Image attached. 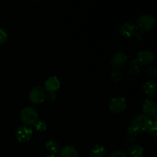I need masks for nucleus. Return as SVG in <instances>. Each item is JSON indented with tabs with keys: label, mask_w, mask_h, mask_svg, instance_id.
I'll return each instance as SVG.
<instances>
[{
	"label": "nucleus",
	"mask_w": 157,
	"mask_h": 157,
	"mask_svg": "<svg viewBox=\"0 0 157 157\" xmlns=\"http://www.w3.org/2000/svg\"><path fill=\"white\" fill-rule=\"evenodd\" d=\"M152 123V120L144 113L136 114L131 120L130 127L137 132V133H144L148 131Z\"/></svg>",
	"instance_id": "1"
},
{
	"label": "nucleus",
	"mask_w": 157,
	"mask_h": 157,
	"mask_svg": "<svg viewBox=\"0 0 157 157\" xmlns=\"http://www.w3.org/2000/svg\"><path fill=\"white\" fill-rule=\"evenodd\" d=\"M20 118L26 126L35 125L38 120V113L34 107L26 106L20 111Z\"/></svg>",
	"instance_id": "2"
},
{
	"label": "nucleus",
	"mask_w": 157,
	"mask_h": 157,
	"mask_svg": "<svg viewBox=\"0 0 157 157\" xmlns=\"http://www.w3.org/2000/svg\"><path fill=\"white\" fill-rule=\"evenodd\" d=\"M155 18L153 15L150 14H142L138 17L136 20V27L138 29L143 31H149L153 29L155 25Z\"/></svg>",
	"instance_id": "3"
},
{
	"label": "nucleus",
	"mask_w": 157,
	"mask_h": 157,
	"mask_svg": "<svg viewBox=\"0 0 157 157\" xmlns=\"http://www.w3.org/2000/svg\"><path fill=\"white\" fill-rule=\"evenodd\" d=\"M46 90L41 86L34 87L29 93V100L35 104L43 102L46 98Z\"/></svg>",
	"instance_id": "4"
},
{
	"label": "nucleus",
	"mask_w": 157,
	"mask_h": 157,
	"mask_svg": "<svg viewBox=\"0 0 157 157\" xmlns=\"http://www.w3.org/2000/svg\"><path fill=\"white\" fill-rule=\"evenodd\" d=\"M127 107V101L122 96L115 97L109 101V108L112 112L119 113L125 110Z\"/></svg>",
	"instance_id": "5"
},
{
	"label": "nucleus",
	"mask_w": 157,
	"mask_h": 157,
	"mask_svg": "<svg viewBox=\"0 0 157 157\" xmlns=\"http://www.w3.org/2000/svg\"><path fill=\"white\" fill-rule=\"evenodd\" d=\"M142 111L144 115L147 117H153L154 120L156 119L157 104L154 101L151 99H147L142 104Z\"/></svg>",
	"instance_id": "6"
},
{
	"label": "nucleus",
	"mask_w": 157,
	"mask_h": 157,
	"mask_svg": "<svg viewBox=\"0 0 157 157\" xmlns=\"http://www.w3.org/2000/svg\"><path fill=\"white\" fill-rule=\"evenodd\" d=\"M33 134V130L30 127L26 125L21 126L17 129L15 132V137L19 142H27L32 137Z\"/></svg>",
	"instance_id": "7"
},
{
	"label": "nucleus",
	"mask_w": 157,
	"mask_h": 157,
	"mask_svg": "<svg viewBox=\"0 0 157 157\" xmlns=\"http://www.w3.org/2000/svg\"><path fill=\"white\" fill-rule=\"evenodd\" d=\"M136 60L140 64L149 65L154 61L155 55L153 52L150 50H142L137 53Z\"/></svg>",
	"instance_id": "8"
},
{
	"label": "nucleus",
	"mask_w": 157,
	"mask_h": 157,
	"mask_svg": "<svg viewBox=\"0 0 157 157\" xmlns=\"http://www.w3.org/2000/svg\"><path fill=\"white\" fill-rule=\"evenodd\" d=\"M127 60V56L124 52H117L114 53L110 60V64L114 69H118L122 67Z\"/></svg>",
	"instance_id": "9"
},
{
	"label": "nucleus",
	"mask_w": 157,
	"mask_h": 157,
	"mask_svg": "<svg viewBox=\"0 0 157 157\" xmlns=\"http://www.w3.org/2000/svg\"><path fill=\"white\" fill-rule=\"evenodd\" d=\"M135 30H136V25L132 22L127 21L120 28V34L124 38H130L134 35Z\"/></svg>",
	"instance_id": "10"
},
{
	"label": "nucleus",
	"mask_w": 157,
	"mask_h": 157,
	"mask_svg": "<svg viewBox=\"0 0 157 157\" xmlns=\"http://www.w3.org/2000/svg\"><path fill=\"white\" fill-rule=\"evenodd\" d=\"M61 82L56 76L49 77L44 82L46 90L48 92H55L60 88Z\"/></svg>",
	"instance_id": "11"
},
{
	"label": "nucleus",
	"mask_w": 157,
	"mask_h": 157,
	"mask_svg": "<svg viewBox=\"0 0 157 157\" xmlns=\"http://www.w3.org/2000/svg\"><path fill=\"white\" fill-rule=\"evenodd\" d=\"M127 155L128 157H144V149L139 144H132L127 150Z\"/></svg>",
	"instance_id": "12"
},
{
	"label": "nucleus",
	"mask_w": 157,
	"mask_h": 157,
	"mask_svg": "<svg viewBox=\"0 0 157 157\" xmlns=\"http://www.w3.org/2000/svg\"><path fill=\"white\" fill-rule=\"evenodd\" d=\"M61 157H78V152L75 147L67 145L63 147L60 150Z\"/></svg>",
	"instance_id": "13"
},
{
	"label": "nucleus",
	"mask_w": 157,
	"mask_h": 157,
	"mask_svg": "<svg viewBox=\"0 0 157 157\" xmlns=\"http://www.w3.org/2000/svg\"><path fill=\"white\" fill-rule=\"evenodd\" d=\"M144 91L147 96L153 98L156 94V84L154 81H148L144 84Z\"/></svg>",
	"instance_id": "14"
},
{
	"label": "nucleus",
	"mask_w": 157,
	"mask_h": 157,
	"mask_svg": "<svg viewBox=\"0 0 157 157\" xmlns=\"http://www.w3.org/2000/svg\"><path fill=\"white\" fill-rule=\"evenodd\" d=\"M90 157H106V149L102 145H95L90 150Z\"/></svg>",
	"instance_id": "15"
},
{
	"label": "nucleus",
	"mask_w": 157,
	"mask_h": 157,
	"mask_svg": "<svg viewBox=\"0 0 157 157\" xmlns=\"http://www.w3.org/2000/svg\"><path fill=\"white\" fill-rule=\"evenodd\" d=\"M45 147L52 154L58 153L60 150L59 144L56 140H48L45 144Z\"/></svg>",
	"instance_id": "16"
},
{
	"label": "nucleus",
	"mask_w": 157,
	"mask_h": 157,
	"mask_svg": "<svg viewBox=\"0 0 157 157\" xmlns=\"http://www.w3.org/2000/svg\"><path fill=\"white\" fill-rule=\"evenodd\" d=\"M140 71V64L136 59L132 60L128 66V71L130 75H136Z\"/></svg>",
	"instance_id": "17"
},
{
	"label": "nucleus",
	"mask_w": 157,
	"mask_h": 157,
	"mask_svg": "<svg viewBox=\"0 0 157 157\" xmlns=\"http://www.w3.org/2000/svg\"><path fill=\"white\" fill-rule=\"evenodd\" d=\"M110 77H111V79L113 80V81L119 82V81H121L123 78L122 72L120 70H118V69H114V70L111 72Z\"/></svg>",
	"instance_id": "18"
},
{
	"label": "nucleus",
	"mask_w": 157,
	"mask_h": 157,
	"mask_svg": "<svg viewBox=\"0 0 157 157\" xmlns=\"http://www.w3.org/2000/svg\"><path fill=\"white\" fill-rule=\"evenodd\" d=\"M35 127L38 131H44L47 129V124L43 120H38V121L35 123Z\"/></svg>",
	"instance_id": "19"
},
{
	"label": "nucleus",
	"mask_w": 157,
	"mask_h": 157,
	"mask_svg": "<svg viewBox=\"0 0 157 157\" xmlns=\"http://www.w3.org/2000/svg\"><path fill=\"white\" fill-rule=\"evenodd\" d=\"M147 132H149L150 134L153 135L154 137H156V135H157V121H156V119L152 121V123H151V124H150V128H149L148 131Z\"/></svg>",
	"instance_id": "20"
},
{
	"label": "nucleus",
	"mask_w": 157,
	"mask_h": 157,
	"mask_svg": "<svg viewBox=\"0 0 157 157\" xmlns=\"http://www.w3.org/2000/svg\"><path fill=\"white\" fill-rule=\"evenodd\" d=\"M137 132L136 130H133L131 127H129L128 129H127V136L130 140L133 141L135 140V138L137 136Z\"/></svg>",
	"instance_id": "21"
},
{
	"label": "nucleus",
	"mask_w": 157,
	"mask_h": 157,
	"mask_svg": "<svg viewBox=\"0 0 157 157\" xmlns=\"http://www.w3.org/2000/svg\"><path fill=\"white\" fill-rule=\"evenodd\" d=\"M8 37H9V35H8L6 29L0 27V44H3V43L6 42L8 40Z\"/></svg>",
	"instance_id": "22"
},
{
	"label": "nucleus",
	"mask_w": 157,
	"mask_h": 157,
	"mask_svg": "<svg viewBox=\"0 0 157 157\" xmlns=\"http://www.w3.org/2000/svg\"><path fill=\"white\" fill-rule=\"evenodd\" d=\"M109 157H128V156H127V153H126L124 151L117 150L112 152V153L110 154V156H109Z\"/></svg>",
	"instance_id": "23"
},
{
	"label": "nucleus",
	"mask_w": 157,
	"mask_h": 157,
	"mask_svg": "<svg viewBox=\"0 0 157 157\" xmlns=\"http://www.w3.org/2000/svg\"><path fill=\"white\" fill-rule=\"evenodd\" d=\"M147 73L150 76H156V68L154 66H149L147 68Z\"/></svg>",
	"instance_id": "24"
},
{
	"label": "nucleus",
	"mask_w": 157,
	"mask_h": 157,
	"mask_svg": "<svg viewBox=\"0 0 157 157\" xmlns=\"http://www.w3.org/2000/svg\"><path fill=\"white\" fill-rule=\"evenodd\" d=\"M46 97L49 101H53L56 99L57 94L55 92H48V94H46Z\"/></svg>",
	"instance_id": "25"
},
{
	"label": "nucleus",
	"mask_w": 157,
	"mask_h": 157,
	"mask_svg": "<svg viewBox=\"0 0 157 157\" xmlns=\"http://www.w3.org/2000/svg\"><path fill=\"white\" fill-rule=\"evenodd\" d=\"M44 157H59L58 156H57V155H55V154H49V155H47V156H44Z\"/></svg>",
	"instance_id": "26"
}]
</instances>
